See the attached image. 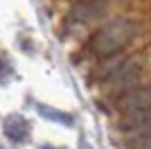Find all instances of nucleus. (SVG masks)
I'll return each mask as SVG.
<instances>
[{
	"label": "nucleus",
	"instance_id": "1",
	"mask_svg": "<svg viewBox=\"0 0 151 149\" xmlns=\"http://www.w3.org/2000/svg\"><path fill=\"white\" fill-rule=\"evenodd\" d=\"M135 34H138V27L131 18L111 20L90 36V50L99 56H113L131 43Z\"/></svg>",
	"mask_w": 151,
	"mask_h": 149
},
{
	"label": "nucleus",
	"instance_id": "2",
	"mask_svg": "<svg viewBox=\"0 0 151 149\" xmlns=\"http://www.w3.org/2000/svg\"><path fill=\"white\" fill-rule=\"evenodd\" d=\"M101 74L106 77V84L111 88H133L140 74V61L131 56L115 59L113 63L106 66V70H101Z\"/></svg>",
	"mask_w": 151,
	"mask_h": 149
},
{
	"label": "nucleus",
	"instance_id": "3",
	"mask_svg": "<svg viewBox=\"0 0 151 149\" xmlns=\"http://www.w3.org/2000/svg\"><path fill=\"white\" fill-rule=\"evenodd\" d=\"M117 111H122L124 115H131V113L138 111H147L151 108V86H133L129 88L126 93H122L117 97Z\"/></svg>",
	"mask_w": 151,
	"mask_h": 149
},
{
	"label": "nucleus",
	"instance_id": "4",
	"mask_svg": "<svg viewBox=\"0 0 151 149\" xmlns=\"http://www.w3.org/2000/svg\"><path fill=\"white\" fill-rule=\"evenodd\" d=\"M120 129L131 136H151V108L124 115L120 120Z\"/></svg>",
	"mask_w": 151,
	"mask_h": 149
},
{
	"label": "nucleus",
	"instance_id": "5",
	"mask_svg": "<svg viewBox=\"0 0 151 149\" xmlns=\"http://www.w3.org/2000/svg\"><path fill=\"white\" fill-rule=\"evenodd\" d=\"M106 14V5L104 2H77L75 7H72V12H70V16L75 20H79V23H90V20L99 18V16H104Z\"/></svg>",
	"mask_w": 151,
	"mask_h": 149
},
{
	"label": "nucleus",
	"instance_id": "6",
	"mask_svg": "<svg viewBox=\"0 0 151 149\" xmlns=\"http://www.w3.org/2000/svg\"><path fill=\"white\" fill-rule=\"evenodd\" d=\"M2 131H5V136L14 142H25L27 136H29V124H27L25 118H20V115H9L2 124Z\"/></svg>",
	"mask_w": 151,
	"mask_h": 149
},
{
	"label": "nucleus",
	"instance_id": "7",
	"mask_svg": "<svg viewBox=\"0 0 151 149\" xmlns=\"http://www.w3.org/2000/svg\"><path fill=\"white\" fill-rule=\"evenodd\" d=\"M38 113L43 115V118H47V120H52V122H57V124H63V127H72V115H68V113H61V111H57V108H47V106H38Z\"/></svg>",
	"mask_w": 151,
	"mask_h": 149
},
{
	"label": "nucleus",
	"instance_id": "8",
	"mask_svg": "<svg viewBox=\"0 0 151 149\" xmlns=\"http://www.w3.org/2000/svg\"><path fill=\"white\" fill-rule=\"evenodd\" d=\"M124 149H151V136H133L124 142Z\"/></svg>",
	"mask_w": 151,
	"mask_h": 149
},
{
	"label": "nucleus",
	"instance_id": "9",
	"mask_svg": "<svg viewBox=\"0 0 151 149\" xmlns=\"http://www.w3.org/2000/svg\"><path fill=\"white\" fill-rule=\"evenodd\" d=\"M41 149H61V147H52V145H45V147H41Z\"/></svg>",
	"mask_w": 151,
	"mask_h": 149
},
{
	"label": "nucleus",
	"instance_id": "10",
	"mask_svg": "<svg viewBox=\"0 0 151 149\" xmlns=\"http://www.w3.org/2000/svg\"><path fill=\"white\" fill-rule=\"evenodd\" d=\"M0 149H2V145H0Z\"/></svg>",
	"mask_w": 151,
	"mask_h": 149
}]
</instances>
